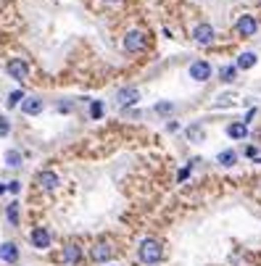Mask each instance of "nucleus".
<instances>
[{
	"mask_svg": "<svg viewBox=\"0 0 261 266\" xmlns=\"http://www.w3.org/2000/svg\"><path fill=\"white\" fill-rule=\"evenodd\" d=\"M137 253H140V261L143 264H158L161 256H164V248H161L158 240L148 237V240L140 242V250H137Z\"/></svg>",
	"mask_w": 261,
	"mask_h": 266,
	"instance_id": "obj_1",
	"label": "nucleus"
},
{
	"mask_svg": "<svg viewBox=\"0 0 261 266\" xmlns=\"http://www.w3.org/2000/svg\"><path fill=\"white\" fill-rule=\"evenodd\" d=\"M145 48V34L140 29H132V32L124 34V50L127 53H140Z\"/></svg>",
	"mask_w": 261,
	"mask_h": 266,
	"instance_id": "obj_2",
	"label": "nucleus"
},
{
	"mask_svg": "<svg viewBox=\"0 0 261 266\" xmlns=\"http://www.w3.org/2000/svg\"><path fill=\"white\" fill-rule=\"evenodd\" d=\"M8 74H11V79L24 82V79L29 77V66H27L21 58H13V61H8Z\"/></svg>",
	"mask_w": 261,
	"mask_h": 266,
	"instance_id": "obj_3",
	"label": "nucleus"
},
{
	"mask_svg": "<svg viewBox=\"0 0 261 266\" xmlns=\"http://www.w3.org/2000/svg\"><path fill=\"white\" fill-rule=\"evenodd\" d=\"M256 29H259L256 19L248 16V13H243V16L237 19V34H243V37H253V34H256Z\"/></svg>",
	"mask_w": 261,
	"mask_h": 266,
	"instance_id": "obj_4",
	"label": "nucleus"
},
{
	"mask_svg": "<svg viewBox=\"0 0 261 266\" xmlns=\"http://www.w3.org/2000/svg\"><path fill=\"white\" fill-rule=\"evenodd\" d=\"M193 40L198 45H211L214 42V27L211 24H198L193 29Z\"/></svg>",
	"mask_w": 261,
	"mask_h": 266,
	"instance_id": "obj_5",
	"label": "nucleus"
},
{
	"mask_svg": "<svg viewBox=\"0 0 261 266\" xmlns=\"http://www.w3.org/2000/svg\"><path fill=\"white\" fill-rule=\"evenodd\" d=\"M190 77L195 82H206L211 77V64H206V61H195V64H190Z\"/></svg>",
	"mask_w": 261,
	"mask_h": 266,
	"instance_id": "obj_6",
	"label": "nucleus"
},
{
	"mask_svg": "<svg viewBox=\"0 0 261 266\" xmlns=\"http://www.w3.org/2000/svg\"><path fill=\"white\" fill-rule=\"evenodd\" d=\"M58 182H61V179H58L56 171H40V174H37V185H40L42 190H48V193L58 187Z\"/></svg>",
	"mask_w": 261,
	"mask_h": 266,
	"instance_id": "obj_7",
	"label": "nucleus"
},
{
	"mask_svg": "<svg viewBox=\"0 0 261 266\" xmlns=\"http://www.w3.org/2000/svg\"><path fill=\"white\" fill-rule=\"evenodd\" d=\"M111 256H113V248L109 245V242H95L93 245V261L103 264V261H109Z\"/></svg>",
	"mask_w": 261,
	"mask_h": 266,
	"instance_id": "obj_8",
	"label": "nucleus"
},
{
	"mask_svg": "<svg viewBox=\"0 0 261 266\" xmlns=\"http://www.w3.org/2000/svg\"><path fill=\"white\" fill-rule=\"evenodd\" d=\"M29 240H32L35 248H48L50 245V232L42 230V227H37V230H32V234H29Z\"/></svg>",
	"mask_w": 261,
	"mask_h": 266,
	"instance_id": "obj_9",
	"label": "nucleus"
},
{
	"mask_svg": "<svg viewBox=\"0 0 261 266\" xmlns=\"http://www.w3.org/2000/svg\"><path fill=\"white\" fill-rule=\"evenodd\" d=\"M137 98H140V93H137L135 87H127V90H119L116 93V103L124 108V105H132V103H137Z\"/></svg>",
	"mask_w": 261,
	"mask_h": 266,
	"instance_id": "obj_10",
	"label": "nucleus"
},
{
	"mask_svg": "<svg viewBox=\"0 0 261 266\" xmlns=\"http://www.w3.org/2000/svg\"><path fill=\"white\" fill-rule=\"evenodd\" d=\"M16 256H19V248L13 245V242H3V245H0V258H3L5 264H13Z\"/></svg>",
	"mask_w": 261,
	"mask_h": 266,
	"instance_id": "obj_11",
	"label": "nucleus"
},
{
	"mask_svg": "<svg viewBox=\"0 0 261 266\" xmlns=\"http://www.w3.org/2000/svg\"><path fill=\"white\" fill-rule=\"evenodd\" d=\"M82 258V250L79 245H74V242H69V245H64V264H76Z\"/></svg>",
	"mask_w": 261,
	"mask_h": 266,
	"instance_id": "obj_12",
	"label": "nucleus"
},
{
	"mask_svg": "<svg viewBox=\"0 0 261 266\" xmlns=\"http://www.w3.org/2000/svg\"><path fill=\"white\" fill-rule=\"evenodd\" d=\"M21 111H24L27 116H35V113L42 111V100L40 98H27V100L21 103Z\"/></svg>",
	"mask_w": 261,
	"mask_h": 266,
	"instance_id": "obj_13",
	"label": "nucleus"
},
{
	"mask_svg": "<svg viewBox=\"0 0 261 266\" xmlns=\"http://www.w3.org/2000/svg\"><path fill=\"white\" fill-rule=\"evenodd\" d=\"M227 134H229V137H235V140H245V137H248V127L237 121V124H229L227 127Z\"/></svg>",
	"mask_w": 261,
	"mask_h": 266,
	"instance_id": "obj_14",
	"label": "nucleus"
},
{
	"mask_svg": "<svg viewBox=\"0 0 261 266\" xmlns=\"http://www.w3.org/2000/svg\"><path fill=\"white\" fill-rule=\"evenodd\" d=\"M235 66L237 69H253V66H256V53H243Z\"/></svg>",
	"mask_w": 261,
	"mask_h": 266,
	"instance_id": "obj_15",
	"label": "nucleus"
},
{
	"mask_svg": "<svg viewBox=\"0 0 261 266\" xmlns=\"http://www.w3.org/2000/svg\"><path fill=\"white\" fill-rule=\"evenodd\" d=\"M5 164L13 166V169L21 166V153H19V150H8V153H5Z\"/></svg>",
	"mask_w": 261,
	"mask_h": 266,
	"instance_id": "obj_16",
	"label": "nucleus"
},
{
	"mask_svg": "<svg viewBox=\"0 0 261 266\" xmlns=\"http://www.w3.org/2000/svg\"><path fill=\"white\" fill-rule=\"evenodd\" d=\"M235 158H237L235 150H224V153H219V164H222V166H232Z\"/></svg>",
	"mask_w": 261,
	"mask_h": 266,
	"instance_id": "obj_17",
	"label": "nucleus"
},
{
	"mask_svg": "<svg viewBox=\"0 0 261 266\" xmlns=\"http://www.w3.org/2000/svg\"><path fill=\"white\" fill-rule=\"evenodd\" d=\"M235 74H237V66H224L222 69V82H232Z\"/></svg>",
	"mask_w": 261,
	"mask_h": 266,
	"instance_id": "obj_18",
	"label": "nucleus"
},
{
	"mask_svg": "<svg viewBox=\"0 0 261 266\" xmlns=\"http://www.w3.org/2000/svg\"><path fill=\"white\" fill-rule=\"evenodd\" d=\"M21 98H24V93H21V90H13V93L8 95V108H16Z\"/></svg>",
	"mask_w": 261,
	"mask_h": 266,
	"instance_id": "obj_19",
	"label": "nucleus"
},
{
	"mask_svg": "<svg viewBox=\"0 0 261 266\" xmlns=\"http://www.w3.org/2000/svg\"><path fill=\"white\" fill-rule=\"evenodd\" d=\"M8 222L19 224V203H11V206H8Z\"/></svg>",
	"mask_w": 261,
	"mask_h": 266,
	"instance_id": "obj_20",
	"label": "nucleus"
},
{
	"mask_svg": "<svg viewBox=\"0 0 261 266\" xmlns=\"http://www.w3.org/2000/svg\"><path fill=\"white\" fill-rule=\"evenodd\" d=\"M101 113H103V103H93V105H90V116H93V119H101Z\"/></svg>",
	"mask_w": 261,
	"mask_h": 266,
	"instance_id": "obj_21",
	"label": "nucleus"
},
{
	"mask_svg": "<svg viewBox=\"0 0 261 266\" xmlns=\"http://www.w3.org/2000/svg\"><path fill=\"white\" fill-rule=\"evenodd\" d=\"M8 132H11V124H8V119H5V116H0V137H5Z\"/></svg>",
	"mask_w": 261,
	"mask_h": 266,
	"instance_id": "obj_22",
	"label": "nucleus"
},
{
	"mask_svg": "<svg viewBox=\"0 0 261 266\" xmlns=\"http://www.w3.org/2000/svg\"><path fill=\"white\" fill-rule=\"evenodd\" d=\"M156 111H158V113H172V111H174V105H172V103H158V105H156Z\"/></svg>",
	"mask_w": 261,
	"mask_h": 266,
	"instance_id": "obj_23",
	"label": "nucleus"
},
{
	"mask_svg": "<svg viewBox=\"0 0 261 266\" xmlns=\"http://www.w3.org/2000/svg\"><path fill=\"white\" fill-rule=\"evenodd\" d=\"M187 174H190V169H182V171H180V177H177V179H180V182H185V179H187Z\"/></svg>",
	"mask_w": 261,
	"mask_h": 266,
	"instance_id": "obj_24",
	"label": "nucleus"
},
{
	"mask_svg": "<svg viewBox=\"0 0 261 266\" xmlns=\"http://www.w3.org/2000/svg\"><path fill=\"white\" fill-rule=\"evenodd\" d=\"M5 190H8V185H0V195H3V193H5Z\"/></svg>",
	"mask_w": 261,
	"mask_h": 266,
	"instance_id": "obj_25",
	"label": "nucleus"
},
{
	"mask_svg": "<svg viewBox=\"0 0 261 266\" xmlns=\"http://www.w3.org/2000/svg\"><path fill=\"white\" fill-rule=\"evenodd\" d=\"M106 3H119V0H106Z\"/></svg>",
	"mask_w": 261,
	"mask_h": 266,
	"instance_id": "obj_26",
	"label": "nucleus"
},
{
	"mask_svg": "<svg viewBox=\"0 0 261 266\" xmlns=\"http://www.w3.org/2000/svg\"><path fill=\"white\" fill-rule=\"evenodd\" d=\"M259 3H261V0H259Z\"/></svg>",
	"mask_w": 261,
	"mask_h": 266,
	"instance_id": "obj_27",
	"label": "nucleus"
}]
</instances>
